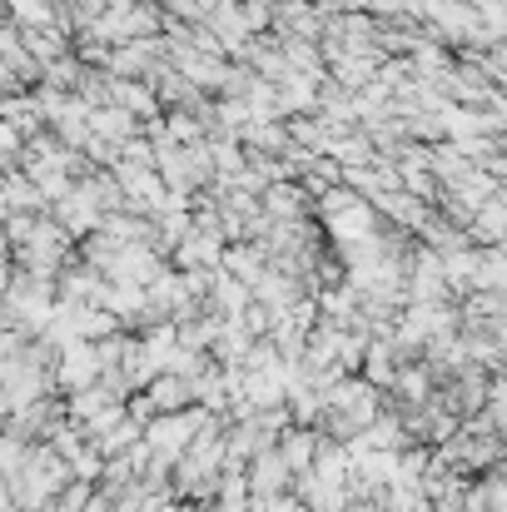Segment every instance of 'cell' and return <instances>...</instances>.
<instances>
[{
    "mask_svg": "<svg viewBox=\"0 0 507 512\" xmlns=\"http://www.w3.org/2000/svg\"><path fill=\"white\" fill-rule=\"evenodd\" d=\"M199 423H204V408H199V403H194V408H179V413H155V418L145 423V448H150L160 463H179V458L189 453Z\"/></svg>",
    "mask_w": 507,
    "mask_h": 512,
    "instance_id": "obj_1",
    "label": "cell"
},
{
    "mask_svg": "<svg viewBox=\"0 0 507 512\" xmlns=\"http://www.w3.org/2000/svg\"><path fill=\"white\" fill-rule=\"evenodd\" d=\"M174 264L179 269H224V239L214 229L189 224V234L174 244Z\"/></svg>",
    "mask_w": 507,
    "mask_h": 512,
    "instance_id": "obj_2",
    "label": "cell"
},
{
    "mask_svg": "<svg viewBox=\"0 0 507 512\" xmlns=\"http://www.w3.org/2000/svg\"><path fill=\"white\" fill-rule=\"evenodd\" d=\"M244 473H249V493H254V498H274V493H289V488H294V473H289V463H284L279 448L254 453Z\"/></svg>",
    "mask_w": 507,
    "mask_h": 512,
    "instance_id": "obj_3",
    "label": "cell"
},
{
    "mask_svg": "<svg viewBox=\"0 0 507 512\" xmlns=\"http://www.w3.org/2000/svg\"><path fill=\"white\" fill-rule=\"evenodd\" d=\"M274 448L284 453L289 473H309V468H314V453H319V428H309V423H289V428L274 438Z\"/></svg>",
    "mask_w": 507,
    "mask_h": 512,
    "instance_id": "obj_4",
    "label": "cell"
},
{
    "mask_svg": "<svg viewBox=\"0 0 507 512\" xmlns=\"http://www.w3.org/2000/svg\"><path fill=\"white\" fill-rule=\"evenodd\" d=\"M259 209H264L269 219H299V214L309 209V189H304L299 179H294V184H289V179H274V184L259 194Z\"/></svg>",
    "mask_w": 507,
    "mask_h": 512,
    "instance_id": "obj_5",
    "label": "cell"
},
{
    "mask_svg": "<svg viewBox=\"0 0 507 512\" xmlns=\"http://www.w3.org/2000/svg\"><path fill=\"white\" fill-rule=\"evenodd\" d=\"M264 269H269V249L264 244H234V249H224V274H234L239 284H259L264 279Z\"/></svg>",
    "mask_w": 507,
    "mask_h": 512,
    "instance_id": "obj_6",
    "label": "cell"
},
{
    "mask_svg": "<svg viewBox=\"0 0 507 512\" xmlns=\"http://www.w3.org/2000/svg\"><path fill=\"white\" fill-rule=\"evenodd\" d=\"M150 398H155V413H179V408H194V383L184 373H160L150 383Z\"/></svg>",
    "mask_w": 507,
    "mask_h": 512,
    "instance_id": "obj_7",
    "label": "cell"
},
{
    "mask_svg": "<svg viewBox=\"0 0 507 512\" xmlns=\"http://www.w3.org/2000/svg\"><path fill=\"white\" fill-rule=\"evenodd\" d=\"M358 373L373 383V388H383L388 393V383H393V373H398V358H393V343L388 339H368L363 348V363H358Z\"/></svg>",
    "mask_w": 507,
    "mask_h": 512,
    "instance_id": "obj_8",
    "label": "cell"
},
{
    "mask_svg": "<svg viewBox=\"0 0 507 512\" xmlns=\"http://www.w3.org/2000/svg\"><path fill=\"white\" fill-rule=\"evenodd\" d=\"M249 512H304V503L289 488V493H274V498H249Z\"/></svg>",
    "mask_w": 507,
    "mask_h": 512,
    "instance_id": "obj_9",
    "label": "cell"
},
{
    "mask_svg": "<svg viewBox=\"0 0 507 512\" xmlns=\"http://www.w3.org/2000/svg\"><path fill=\"white\" fill-rule=\"evenodd\" d=\"M214 512H249V508H229V503H214Z\"/></svg>",
    "mask_w": 507,
    "mask_h": 512,
    "instance_id": "obj_10",
    "label": "cell"
}]
</instances>
